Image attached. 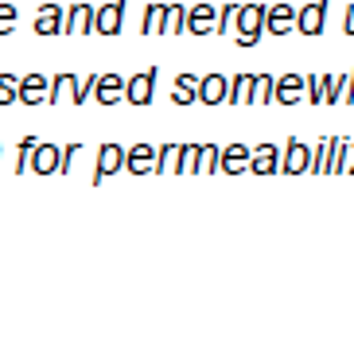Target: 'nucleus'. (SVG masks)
<instances>
[{
    "label": "nucleus",
    "mask_w": 354,
    "mask_h": 338,
    "mask_svg": "<svg viewBox=\"0 0 354 338\" xmlns=\"http://www.w3.org/2000/svg\"><path fill=\"white\" fill-rule=\"evenodd\" d=\"M47 90H51V78H43V74H28V78H20L16 102H24V105H39V102H47Z\"/></svg>",
    "instance_id": "13"
},
{
    "label": "nucleus",
    "mask_w": 354,
    "mask_h": 338,
    "mask_svg": "<svg viewBox=\"0 0 354 338\" xmlns=\"http://www.w3.org/2000/svg\"><path fill=\"white\" fill-rule=\"evenodd\" d=\"M176 160H179V144L176 140H167V144H160V148H156V171H171Z\"/></svg>",
    "instance_id": "27"
},
{
    "label": "nucleus",
    "mask_w": 354,
    "mask_h": 338,
    "mask_svg": "<svg viewBox=\"0 0 354 338\" xmlns=\"http://www.w3.org/2000/svg\"><path fill=\"white\" fill-rule=\"evenodd\" d=\"M16 90H20V78L16 74H0V105H16Z\"/></svg>",
    "instance_id": "31"
},
{
    "label": "nucleus",
    "mask_w": 354,
    "mask_h": 338,
    "mask_svg": "<svg viewBox=\"0 0 354 338\" xmlns=\"http://www.w3.org/2000/svg\"><path fill=\"white\" fill-rule=\"evenodd\" d=\"M66 93H71V74H55L51 78V90H47V102H63Z\"/></svg>",
    "instance_id": "32"
},
{
    "label": "nucleus",
    "mask_w": 354,
    "mask_h": 338,
    "mask_svg": "<svg viewBox=\"0 0 354 338\" xmlns=\"http://www.w3.org/2000/svg\"><path fill=\"white\" fill-rule=\"evenodd\" d=\"M195 102H203V105H222L226 102V74H207V78H198Z\"/></svg>",
    "instance_id": "15"
},
{
    "label": "nucleus",
    "mask_w": 354,
    "mask_h": 338,
    "mask_svg": "<svg viewBox=\"0 0 354 338\" xmlns=\"http://www.w3.org/2000/svg\"><path fill=\"white\" fill-rule=\"evenodd\" d=\"M176 171H179V175H195V171H198V144H179Z\"/></svg>",
    "instance_id": "26"
},
{
    "label": "nucleus",
    "mask_w": 354,
    "mask_h": 338,
    "mask_svg": "<svg viewBox=\"0 0 354 338\" xmlns=\"http://www.w3.org/2000/svg\"><path fill=\"white\" fill-rule=\"evenodd\" d=\"M327 8H331V0H312V4H304V8L296 12V31H300V35H319Z\"/></svg>",
    "instance_id": "7"
},
{
    "label": "nucleus",
    "mask_w": 354,
    "mask_h": 338,
    "mask_svg": "<svg viewBox=\"0 0 354 338\" xmlns=\"http://www.w3.org/2000/svg\"><path fill=\"white\" fill-rule=\"evenodd\" d=\"M265 35V4H241L238 8V43L253 47Z\"/></svg>",
    "instance_id": "1"
},
{
    "label": "nucleus",
    "mask_w": 354,
    "mask_h": 338,
    "mask_svg": "<svg viewBox=\"0 0 354 338\" xmlns=\"http://www.w3.org/2000/svg\"><path fill=\"white\" fill-rule=\"evenodd\" d=\"M346 164H351V140H343V136H335V152H331V164H327V171L346 175Z\"/></svg>",
    "instance_id": "24"
},
{
    "label": "nucleus",
    "mask_w": 354,
    "mask_h": 338,
    "mask_svg": "<svg viewBox=\"0 0 354 338\" xmlns=\"http://www.w3.org/2000/svg\"><path fill=\"white\" fill-rule=\"evenodd\" d=\"M129 0H109V4H102V8H94V31L97 35H109L113 39L117 31H121V16H125Z\"/></svg>",
    "instance_id": "5"
},
{
    "label": "nucleus",
    "mask_w": 354,
    "mask_h": 338,
    "mask_svg": "<svg viewBox=\"0 0 354 338\" xmlns=\"http://www.w3.org/2000/svg\"><path fill=\"white\" fill-rule=\"evenodd\" d=\"M238 8H241V4H222V8H218V24H214V35H230V28H234V20H238Z\"/></svg>",
    "instance_id": "30"
},
{
    "label": "nucleus",
    "mask_w": 354,
    "mask_h": 338,
    "mask_svg": "<svg viewBox=\"0 0 354 338\" xmlns=\"http://www.w3.org/2000/svg\"><path fill=\"white\" fill-rule=\"evenodd\" d=\"M94 86H97V74L94 78H78V74H71V93H66V97H71L74 105H82L86 97H94Z\"/></svg>",
    "instance_id": "25"
},
{
    "label": "nucleus",
    "mask_w": 354,
    "mask_h": 338,
    "mask_svg": "<svg viewBox=\"0 0 354 338\" xmlns=\"http://www.w3.org/2000/svg\"><path fill=\"white\" fill-rule=\"evenodd\" d=\"M331 152H335V136H327V140H319V144L312 148V167H308V171L323 175V171H327V164H331Z\"/></svg>",
    "instance_id": "23"
},
{
    "label": "nucleus",
    "mask_w": 354,
    "mask_h": 338,
    "mask_svg": "<svg viewBox=\"0 0 354 338\" xmlns=\"http://www.w3.org/2000/svg\"><path fill=\"white\" fill-rule=\"evenodd\" d=\"M156 78H160L156 66H148V71H140V74H133V78H125V102L136 105V109H145V105L152 102V93H156Z\"/></svg>",
    "instance_id": "2"
},
{
    "label": "nucleus",
    "mask_w": 354,
    "mask_h": 338,
    "mask_svg": "<svg viewBox=\"0 0 354 338\" xmlns=\"http://www.w3.org/2000/svg\"><path fill=\"white\" fill-rule=\"evenodd\" d=\"M214 24H218V8L214 4H195V8H187L191 35H214Z\"/></svg>",
    "instance_id": "11"
},
{
    "label": "nucleus",
    "mask_w": 354,
    "mask_h": 338,
    "mask_svg": "<svg viewBox=\"0 0 354 338\" xmlns=\"http://www.w3.org/2000/svg\"><path fill=\"white\" fill-rule=\"evenodd\" d=\"M218 144H198V171H218Z\"/></svg>",
    "instance_id": "28"
},
{
    "label": "nucleus",
    "mask_w": 354,
    "mask_h": 338,
    "mask_svg": "<svg viewBox=\"0 0 354 338\" xmlns=\"http://www.w3.org/2000/svg\"><path fill=\"white\" fill-rule=\"evenodd\" d=\"M346 105H354V71H351V86H346Z\"/></svg>",
    "instance_id": "38"
},
{
    "label": "nucleus",
    "mask_w": 354,
    "mask_h": 338,
    "mask_svg": "<svg viewBox=\"0 0 354 338\" xmlns=\"http://www.w3.org/2000/svg\"><path fill=\"white\" fill-rule=\"evenodd\" d=\"M63 20H66V12L59 4H39V12H35V31L39 35H63Z\"/></svg>",
    "instance_id": "16"
},
{
    "label": "nucleus",
    "mask_w": 354,
    "mask_h": 338,
    "mask_svg": "<svg viewBox=\"0 0 354 338\" xmlns=\"http://www.w3.org/2000/svg\"><path fill=\"white\" fill-rule=\"evenodd\" d=\"M312 167V144H304V140H284L281 148V171L284 175H300Z\"/></svg>",
    "instance_id": "3"
},
{
    "label": "nucleus",
    "mask_w": 354,
    "mask_h": 338,
    "mask_svg": "<svg viewBox=\"0 0 354 338\" xmlns=\"http://www.w3.org/2000/svg\"><path fill=\"white\" fill-rule=\"evenodd\" d=\"M125 167V148L117 140H105L102 148H97V171H94V183H105L113 171H121Z\"/></svg>",
    "instance_id": "6"
},
{
    "label": "nucleus",
    "mask_w": 354,
    "mask_h": 338,
    "mask_svg": "<svg viewBox=\"0 0 354 338\" xmlns=\"http://www.w3.org/2000/svg\"><path fill=\"white\" fill-rule=\"evenodd\" d=\"M250 156H253V148H245L241 140L226 144V148H222V156H218V171H230V175L250 171Z\"/></svg>",
    "instance_id": "10"
},
{
    "label": "nucleus",
    "mask_w": 354,
    "mask_h": 338,
    "mask_svg": "<svg viewBox=\"0 0 354 338\" xmlns=\"http://www.w3.org/2000/svg\"><path fill=\"white\" fill-rule=\"evenodd\" d=\"M346 175H354V144H351V164H346Z\"/></svg>",
    "instance_id": "39"
},
{
    "label": "nucleus",
    "mask_w": 354,
    "mask_h": 338,
    "mask_svg": "<svg viewBox=\"0 0 354 338\" xmlns=\"http://www.w3.org/2000/svg\"><path fill=\"white\" fill-rule=\"evenodd\" d=\"M16 16H20V12L12 8V4H0V35H8V31L16 28Z\"/></svg>",
    "instance_id": "35"
},
{
    "label": "nucleus",
    "mask_w": 354,
    "mask_h": 338,
    "mask_svg": "<svg viewBox=\"0 0 354 338\" xmlns=\"http://www.w3.org/2000/svg\"><path fill=\"white\" fill-rule=\"evenodd\" d=\"M94 97L102 105H117L121 97H125V78H117V74H97Z\"/></svg>",
    "instance_id": "17"
},
{
    "label": "nucleus",
    "mask_w": 354,
    "mask_h": 338,
    "mask_svg": "<svg viewBox=\"0 0 354 338\" xmlns=\"http://www.w3.org/2000/svg\"><path fill=\"white\" fill-rule=\"evenodd\" d=\"M35 136H24L20 140V152H16V171H32V156H35Z\"/></svg>",
    "instance_id": "29"
},
{
    "label": "nucleus",
    "mask_w": 354,
    "mask_h": 338,
    "mask_svg": "<svg viewBox=\"0 0 354 338\" xmlns=\"http://www.w3.org/2000/svg\"><path fill=\"white\" fill-rule=\"evenodd\" d=\"M191 102H195V90H187V86L171 90V105H191Z\"/></svg>",
    "instance_id": "36"
},
{
    "label": "nucleus",
    "mask_w": 354,
    "mask_h": 338,
    "mask_svg": "<svg viewBox=\"0 0 354 338\" xmlns=\"http://www.w3.org/2000/svg\"><path fill=\"white\" fill-rule=\"evenodd\" d=\"M250 171L253 175H277L281 171V148H277V144H257V148H253V156H250Z\"/></svg>",
    "instance_id": "8"
},
{
    "label": "nucleus",
    "mask_w": 354,
    "mask_h": 338,
    "mask_svg": "<svg viewBox=\"0 0 354 338\" xmlns=\"http://www.w3.org/2000/svg\"><path fill=\"white\" fill-rule=\"evenodd\" d=\"M300 97H304V78H300V74H284V78H277L272 102H281V105H296Z\"/></svg>",
    "instance_id": "18"
},
{
    "label": "nucleus",
    "mask_w": 354,
    "mask_h": 338,
    "mask_svg": "<svg viewBox=\"0 0 354 338\" xmlns=\"http://www.w3.org/2000/svg\"><path fill=\"white\" fill-rule=\"evenodd\" d=\"M90 31H94V8H90V4H74V8H66L63 35H90Z\"/></svg>",
    "instance_id": "14"
},
{
    "label": "nucleus",
    "mask_w": 354,
    "mask_h": 338,
    "mask_svg": "<svg viewBox=\"0 0 354 338\" xmlns=\"http://www.w3.org/2000/svg\"><path fill=\"white\" fill-rule=\"evenodd\" d=\"M125 171L133 175H156V144H133V148H125Z\"/></svg>",
    "instance_id": "4"
},
{
    "label": "nucleus",
    "mask_w": 354,
    "mask_h": 338,
    "mask_svg": "<svg viewBox=\"0 0 354 338\" xmlns=\"http://www.w3.org/2000/svg\"><path fill=\"white\" fill-rule=\"evenodd\" d=\"M272 90H277V78H272V74H253L250 102H253V105H265V102H272Z\"/></svg>",
    "instance_id": "21"
},
{
    "label": "nucleus",
    "mask_w": 354,
    "mask_h": 338,
    "mask_svg": "<svg viewBox=\"0 0 354 338\" xmlns=\"http://www.w3.org/2000/svg\"><path fill=\"white\" fill-rule=\"evenodd\" d=\"M250 90H253V74H234V78H226V102L230 105H245L250 102Z\"/></svg>",
    "instance_id": "19"
},
{
    "label": "nucleus",
    "mask_w": 354,
    "mask_h": 338,
    "mask_svg": "<svg viewBox=\"0 0 354 338\" xmlns=\"http://www.w3.org/2000/svg\"><path fill=\"white\" fill-rule=\"evenodd\" d=\"M304 97L312 105H323V74H312V78H304Z\"/></svg>",
    "instance_id": "33"
},
{
    "label": "nucleus",
    "mask_w": 354,
    "mask_h": 338,
    "mask_svg": "<svg viewBox=\"0 0 354 338\" xmlns=\"http://www.w3.org/2000/svg\"><path fill=\"white\" fill-rule=\"evenodd\" d=\"M82 152V140H74V144H63V152H59V175H66L71 171V164H74V156Z\"/></svg>",
    "instance_id": "34"
},
{
    "label": "nucleus",
    "mask_w": 354,
    "mask_h": 338,
    "mask_svg": "<svg viewBox=\"0 0 354 338\" xmlns=\"http://www.w3.org/2000/svg\"><path fill=\"white\" fill-rule=\"evenodd\" d=\"M265 31L269 35H288V31H296V8L292 4H272V8H265Z\"/></svg>",
    "instance_id": "9"
},
{
    "label": "nucleus",
    "mask_w": 354,
    "mask_h": 338,
    "mask_svg": "<svg viewBox=\"0 0 354 338\" xmlns=\"http://www.w3.org/2000/svg\"><path fill=\"white\" fill-rule=\"evenodd\" d=\"M343 31H346V35H354V4H351V8H346V20H343Z\"/></svg>",
    "instance_id": "37"
},
{
    "label": "nucleus",
    "mask_w": 354,
    "mask_h": 338,
    "mask_svg": "<svg viewBox=\"0 0 354 338\" xmlns=\"http://www.w3.org/2000/svg\"><path fill=\"white\" fill-rule=\"evenodd\" d=\"M164 12H167V4H148L145 20H140V35H160L164 31Z\"/></svg>",
    "instance_id": "22"
},
{
    "label": "nucleus",
    "mask_w": 354,
    "mask_h": 338,
    "mask_svg": "<svg viewBox=\"0 0 354 338\" xmlns=\"http://www.w3.org/2000/svg\"><path fill=\"white\" fill-rule=\"evenodd\" d=\"M59 144L55 140H39L35 144V156H32V171L35 175H59Z\"/></svg>",
    "instance_id": "12"
},
{
    "label": "nucleus",
    "mask_w": 354,
    "mask_h": 338,
    "mask_svg": "<svg viewBox=\"0 0 354 338\" xmlns=\"http://www.w3.org/2000/svg\"><path fill=\"white\" fill-rule=\"evenodd\" d=\"M183 31H187V8H183V4H167L164 35H183Z\"/></svg>",
    "instance_id": "20"
}]
</instances>
